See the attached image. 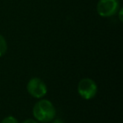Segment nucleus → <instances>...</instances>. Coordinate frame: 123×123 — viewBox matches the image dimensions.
<instances>
[{
    "label": "nucleus",
    "instance_id": "f257e3e1",
    "mask_svg": "<svg viewBox=\"0 0 123 123\" xmlns=\"http://www.w3.org/2000/svg\"><path fill=\"white\" fill-rule=\"evenodd\" d=\"M33 116L38 122H50L56 116L55 106L48 99H41L33 107Z\"/></svg>",
    "mask_w": 123,
    "mask_h": 123
},
{
    "label": "nucleus",
    "instance_id": "f03ea898",
    "mask_svg": "<svg viewBox=\"0 0 123 123\" xmlns=\"http://www.w3.org/2000/svg\"><path fill=\"white\" fill-rule=\"evenodd\" d=\"M98 92V86L93 79L84 78L79 81L78 84V93L81 98L89 100L95 97Z\"/></svg>",
    "mask_w": 123,
    "mask_h": 123
},
{
    "label": "nucleus",
    "instance_id": "7ed1b4c3",
    "mask_svg": "<svg viewBox=\"0 0 123 123\" xmlns=\"http://www.w3.org/2000/svg\"><path fill=\"white\" fill-rule=\"evenodd\" d=\"M120 9L119 0H99L96 11L101 17L108 18L117 14Z\"/></svg>",
    "mask_w": 123,
    "mask_h": 123
},
{
    "label": "nucleus",
    "instance_id": "20e7f679",
    "mask_svg": "<svg viewBox=\"0 0 123 123\" xmlns=\"http://www.w3.org/2000/svg\"><path fill=\"white\" fill-rule=\"evenodd\" d=\"M26 89L28 93L36 99H42L47 94V87L45 82L36 77L30 79Z\"/></svg>",
    "mask_w": 123,
    "mask_h": 123
},
{
    "label": "nucleus",
    "instance_id": "39448f33",
    "mask_svg": "<svg viewBox=\"0 0 123 123\" xmlns=\"http://www.w3.org/2000/svg\"><path fill=\"white\" fill-rule=\"evenodd\" d=\"M8 50V44L6 39L0 34V57L5 55Z\"/></svg>",
    "mask_w": 123,
    "mask_h": 123
},
{
    "label": "nucleus",
    "instance_id": "423d86ee",
    "mask_svg": "<svg viewBox=\"0 0 123 123\" xmlns=\"http://www.w3.org/2000/svg\"><path fill=\"white\" fill-rule=\"evenodd\" d=\"M1 123H19V121L13 116H6L5 118H4L3 121H1Z\"/></svg>",
    "mask_w": 123,
    "mask_h": 123
},
{
    "label": "nucleus",
    "instance_id": "0eeeda50",
    "mask_svg": "<svg viewBox=\"0 0 123 123\" xmlns=\"http://www.w3.org/2000/svg\"><path fill=\"white\" fill-rule=\"evenodd\" d=\"M117 14H119V19L121 22H122L123 21V18H122V14H123V9H119V10H118Z\"/></svg>",
    "mask_w": 123,
    "mask_h": 123
},
{
    "label": "nucleus",
    "instance_id": "6e6552de",
    "mask_svg": "<svg viewBox=\"0 0 123 123\" xmlns=\"http://www.w3.org/2000/svg\"><path fill=\"white\" fill-rule=\"evenodd\" d=\"M22 123H39L36 120H34V119H27L25 121H24Z\"/></svg>",
    "mask_w": 123,
    "mask_h": 123
},
{
    "label": "nucleus",
    "instance_id": "1a4fd4ad",
    "mask_svg": "<svg viewBox=\"0 0 123 123\" xmlns=\"http://www.w3.org/2000/svg\"><path fill=\"white\" fill-rule=\"evenodd\" d=\"M52 121H53L52 123H65L63 121H62V120L59 119V118H57V119H55V118H54V119H53Z\"/></svg>",
    "mask_w": 123,
    "mask_h": 123
}]
</instances>
